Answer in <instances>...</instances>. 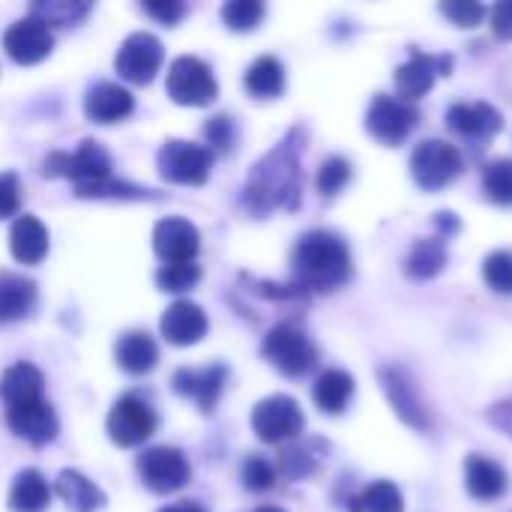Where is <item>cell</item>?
<instances>
[{
	"instance_id": "cell-1",
	"label": "cell",
	"mask_w": 512,
	"mask_h": 512,
	"mask_svg": "<svg viewBox=\"0 0 512 512\" xmlns=\"http://www.w3.org/2000/svg\"><path fill=\"white\" fill-rule=\"evenodd\" d=\"M303 141L306 132L294 126L267 156H261L243 186V207L252 216H270L273 210H297L303 195Z\"/></svg>"
},
{
	"instance_id": "cell-2",
	"label": "cell",
	"mask_w": 512,
	"mask_h": 512,
	"mask_svg": "<svg viewBox=\"0 0 512 512\" xmlns=\"http://www.w3.org/2000/svg\"><path fill=\"white\" fill-rule=\"evenodd\" d=\"M294 285L303 291L333 294L354 276L348 243L333 231H309L300 237L291 255Z\"/></svg>"
},
{
	"instance_id": "cell-3",
	"label": "cell",
	"mask_w": 512,
	"mask_h": 512,
	"mask_svg": "<svg viewBox=\"0 0 512 512\" xmlns=\"http://www.w3.org/2000/svg\"><path fill=\"white\" fill-rule=\"evenodd\" d=\"M42 174L45 177H66L75 189V195L87 192L90 186L114 177L111 174V156L105 153V147L93 138H84L78 144L75 153H48L42 162Z\"/></svg>"
},
{
	"instance_id": "cell-4",
	"label": "cell",
	"mask_w": 512,
	"mask_h": 512,
	"mask_svg": "<svg viewBox=\"0 0 512 512\" xmlns=\"http://www.w3.org/2000/svg\"><path fill=\"white\" fill-rule=\"evenodd\" d=\"M264 360H270L273 369H279L285 378H303L318 366V348L312 339L294 327V324H279L264 336L261 345Z\"/></svg>"
},
{
	"instance_id": "cell-5",
	"label": "cell",
	"mask_w": 512,
	"mask_h": 512,
	"mask_svg": "<svg viewBox=\"0 0 512 512\" xmlns=\"http://www.w3.org/2000/svg\"><path fill=\"white\" fill-rule=\"evenodd\" d=\"M465 171V159L459 147L441 138H426L411 153V177L423 192H438L450 186Z\"/></svg>"
},
{
	"instance_id": "cell-6",
	"label": "cell",
	"mask_w": 512,
	"mask_h": 512,
	"mask_svg": "<svg viewBox=\"0 0 512 512\" xmlns=\"http://www.w3.org/2000/svg\"><path fill=\"white\" fill-rule=\"evenodd\" d=\"M420 126V111L390 93H375L366 108V132L384 147H399Z\"/></svg>"
},
{
	"instance_id": "cell-7",
	"label": "cell",
	"mask_w": 512,
	"mask_h": 512,
	"mask_svg": "<svg viewBox=\"0 0 512 512\" xmlns=\"http://www.w3.org/2000/svg\"><path fill=\"white\" fill-rule=\"evenodd\" d=\"M165 90L177 105H189V108H204V105L216 102V96H219L213 69L201 57H192V54L171 60Z\"/></svg>"
},
{
	"instance_id": "cell-8",
	"label": "cell",
	"mask_w": 512,
	"mask_h": 512,
	"mask_svg": "<svg viewBox=\"0 0 512 512\" xmlns=\"http://www.w3.org/2000/svg\"><path fill=\"white\" fill-rule=\"evenodd\" d=\"M156 168H159L162 180H168V183L201 186V183H207V177L213 171V153H210V147H201V144H192L183 138H171L159 147Z\"/></svg>"
},
{
	"instance_id": "cell-9",
	"label": "cell",
	"mask_w": 512,
	"mask_h": 512,
	"mask_svg": "<svg viewBox=\"0 0 512 512\" xmlns=\"http://www.w3.org/2000/svg\"><path fill=\"white\" fill-rule=\"evenodd\" d=\"M378 378H381L384 396H387L390 408L396 411V417H399L405 426H411L414 432H426V435H429V432L435 429L432 411H429V405L423 402V396H420L414 378H411L402 366H384V369L378 372Z\"/></svg>"
},
{
	"instance_id": "cell-10",
	"label": "cell",
	"mask_w": 512,
	"mask_h": 512,
	"mask_svg": "<svg viewBox=\"0 0 512 512\" xmlns=\"http://www.w3.org/2000/svg\"><path fill=\"white\" fill-rule=\"evenodd\" d=\"M450 72H453V57L450 54H429V51H420L417 45H411L408 60L393 75V84H396L399 99L417 102L435 87V81L441 75L447 78Z\"/></svg>"
},
{
	"instance_id": "cell-11",
	"label": "cell",
	"mask_w": 512,
	"mask_h": 512,
	"mask_svg": "<svg viewBox=\"0 0 512 512\" xmlns=\"http://www.w3.org/2000/svg\"><path fill=\"white\" fill-rule=\"evenodd\" d=\"M252 429L264 444H285L303 435L306 417L291 396H270L252 408Z\"/></svg>"
},
{
	"instance_id": "cell-12",
	"label": "cell",
	"mask_w": 512,
	"mask_h": 512,
	"mask_svg": "<svg viewBox=\"0 0 512 512\" xmlns=\"http://www.w3.org/2000/svg\"><path fill=\"white\" fill-rule=\"evenodd\" d=\"M105 429H108V438L117 447H126V450L138 447L156 432V411L150 408L147 399H141L135 393H126V396H120L114 402Z\"/></svg>"
},
{
	"instance_id": "cell-13",
	"label": "cell",
	"mask_w": 512,
	"mask_h": 512,
	"mask_svg": "<svg viewBox=\"0 0 512 512\" xmlns=\"http://www.w3.org/2000/svg\"><path fill=\"white\" fill-rule=\"evenodd\" d=\"M162 60H165L162 42L153 33L138 30V33L126 36L123 45L117 48L114 69L129 84H150L156 78V72L162 69Z\"/></svg>"
},
{
	"instance_id": "cell-14",
	"label": "cell",
	"mask_w": 512,
	"mask_h": 512,
	"mask_svg": "<svg viewBox=\"0 0 512 512\" xmlns=\"http://www.w3.org/2000/svg\"><path fill=\"white\" fill-rule=\"evenodd\" d=\"M138 474H141V483L156 492V495H171V492H180L189 477H192V468L186 462V456L174 447H153L147 450L141 459H138Z\"/></svg>"
},
{
	"instance_id": "cell-15",
	"label": "cell",
	"mask_w": 512,
	"mask_h": 512,
	"mask_svg": "<svg viewBox=\"0 0 512 512\" xmlns=\"http://www.w3.org/2000/svg\"><path fill=\"white\" fill-rule=\"evenodd\" d=\"M3 48L18 66H33V63H42L51 54L54 36H51V27L45 21L27 15V18H18L15 24L6 27Z\"/></svg>"
},
{
	"instance_id": "cell-16",
	"label": "cell",
	"mask_w": 512,
	"mask_h": 512,
	"mask_svg": "<svg viewBox=\"0 0 512 512\" xmlns=\"http://www.w3.org/2000/svg\"><path fill=\"white\" fill-rule=\"evenodd\" d=\"M153 249L165 264H186L195 261L201 249V234L189 219L168 216L153 228Z\"/></svg>"
},
{
	"instance_id": "cell-17",
	"label": "cell",
	"mask_w": 512,
	"mask_h": 512,
	"mask_svg": "<svg viewBox=\"0 0 512 512\" xmlns=\"http://www.w3.org/2000/svg\"><path fill=\"white\" fill-rule=\"evenodd\" d=\"M6 423L12 435L27 441L30 447H45L57 438V414L45 399L6 408Z\"/></svg>"
},
{
	"instance_id": "cell-18",
	"label": "cell",
	"mask_w": 512,
	"mask_h": 512,
	"mask_svg": "<svg viewBox=\"0 0 512 512\" xmlns=\"http://www.w3.org/2000/svg\"><path fill=\"white\" fill-rule=\"evenodd\" d=\"M162 336L168 345H177V348H189V345H198L204 336H207V312L192 303V300H177L165 309L162 315Z\"/></svg>"
},
{
	"instance_id": "cell-19",
	"label": "cell",
	"mask_w": 512,
	"mask_h": 512,
	"mask_svg": "<svg viewBox=\"0 0 512 512\" xmlns=\"http://www.w3.org/2000/svg\"><path fill=\"white\" fill-rule=\"evenodd\" d=\"M225 381H228V369L225 366H207V369H180L174 372V390L195 402L204 414H210L219 399H222V390H225Z\"/></svg>"
},
{
	"instance_id": "cell-20",
	"label": "cell",
	"mask_w": 512,
	"mask_h": 512,
	"mask_svg": "<svg viewBox=\"0 0 512 512\" xmlns=\"http://www.w3.org/2000/svg\"><path fill=\"white\" fill-rule=\"evenodd\" d=\"M447 126L471 141H486L504 129V114L489 102H456L447 111Z\"/></svg>"
},
{
	"instance_id": "cell-21",
	"label": "cell",
	"mask_w": 512,
	"mask_h": 512,
	"mask_svg": "<svg viewBox=\"0 0 512 512\" xmlns=\"http://www.w3.org/2000/svg\"><path fill=\"white\" fill-rule=\"evenodd\" d=\"M132 108H135L132 93L126 87H120V84H111V81L93 84L87 90V96H84V114H87V120L102 123V126L126 120L132 114Z\"/></svg>"
},
{
	"instance_id": "cell-22",
	"label": "cell",
	"mask_w": 512,
	"mask_h": 512,
	"mask_svg": "<svg viewBox=\"0 0 512 512\" xmlns=\"http://www.w3.org/2000/svg\"><path fill=\"white\" fill-rule=\"evenodd\" d=\"M507 486H510V477L495 459L483 453H474L465 459V489L474 501H483V504L498 501L507 495Z\"/></svg>"
},
{
	"instance_id": "cell-23",
	"label": "cell",
	"mask_w": 512,
	"mask_h": 512,
	"mask_svg": "<svg viewBox=\"0 0 512 512\" xmlns=\"http://www.w3.org/2000/svg\"><path fill=\"white\" fill-rule=\"evenodd\" d=\"M9 249H12L15 261L39 264L48 255V231H45V225L30 213L18 216L12 222V231H9Z\"/></svg>"
},
{
	"instance_id": "cell-24",
	"label": "cell",
	"mask_w": 512,
	"mask_h": 512,
	"mask_svg": "<svg viewBox=\"0 0 512 512\" xmlns=\"http://www.w3.org/2000/svg\"><path fill=\"white\" fill-rule=\"evenodd\" d=\"M117 366L129 375H147L153 372V366L159 363V348L150 339V333L144 330H129L120 336L117 348H114Z\"/></svg>"
},
{
	"instance_id": "cell-25",
	"label": "cell",
	"mask_w": 512,
	"mask_h": 512,
	"mask_svg": "<svg viewBox=\"0 0 512 512\" xmlns=\"http://www.w3.org/2000/svg\"><path fill=\"white\" fill-rule=\"evenodd\" d=\"M42 387H45V378H42V372L33 363H15L0 378V399L6 402V408L39 402L42 399Z\"/></svg>"
},
{
	"instance_id": "cell-26",
	"label": "cell",
	"mask_w": 512,
	"mask_h": 512,
	"mask_svg": "<svg viewBox=\"0 0 512 512\" xmlns=\"http://www.w3.org/2000/svg\"><path fill=\"white\" fill-rule=\"evenodd\" d=\"M36 306V282L18 273H0V324L27 318Z\"/></svg>"
},
{
	"instance_id": "cell-27",
	"label": "cell",
	"mask_w": 512,
	"mask_h": 512,
	"mask_svg": "<svg viewBox=\"0 0 512 512\" xmlns=\"http://www.w3.org/2000/svg\"><path fill=\"white\" fill-rule=\"evenodd\" d=\"M312 399L321 414L339 417L348 408V402L354 399V375H348L342 369H327L324 375H318V381L312 387Z\"/></svg>"
},
{
	"instance_id": "cell-28",
	"label": "cell",
	"mask_w": 512,
	"mask_h": 512,
	"mask_svg": "<svg viewBox=\"0 0 512 512\" xmlns=\"http://www.w3.org/2000/svg\"><path fill=\"white\" fill-rule=\"evenodd\" d=\"M54 492L63 498V504L69 507V512H96L105 507V495L102 489L87 480L81 471H60Z\"/></svg>"
},
{
	"instance_id": "cell-29",
	"label": "cell",
	"mask_w": 512,
	"mask_h": 512,
	"mask_svg": "<svg viewBox=\"0 0 512 512\" xmlns=\"http://www.w3.org/2000/svg\"><path fill=\"white\" fill-rule=\"evenodd\" d=\"M450 261V252H447V240L441 237H423L411 246L408 252V261H405V273L417 282H426V279H435Z\"/></svg>"
},
{
	"instance_id": "cell-30",
	"label": "cell",
	"mask_w": 512,
	"mask_h": 512,
	"mask_svg": "<svg viewBox=\"0 0 512 512\" xmlns=\"http://www.w3.org/2000/svg\"><path fill=\"white\" fill-rule=\"evenodd\" d=\"M51 501L48 480L36 468H24L9 489V510L12 512H45Z\"/></svg>"
},
{
	"instance_id": "cell-31",
	"label": "cell",
	"mask_w": 512,
	"mask_h": 512,
	"mask_svg": "<svg viewBox=\"0 0 512 512\" xmlns=\"http://www.w3.org/2000/svg\"><path fill=\"white\" fill-rule=\"evenodd\" d=\"M246 90L255 96V99H276L285 93V66L279 57L273 54H261L249 69H246V78H243Z\"/></svg>"
},
{
	"instance_id": "cell-32",
	"label": "cell",
	"mask_w": 512,
	"mask_h": 512,
	"mask_svg": "<svg viewBox=\"0 0 512 512\" xmlns=\"http://www.w3.org/2000/svg\"><path fill=\"white\" fill-rule=\"evenodd\" d=\"M351 512H405L402 489L390 480H375L357 498H351Z\"/></svg>"
},
{
	"instance_id": "cell-33",
	"label": "cell",
	"mask_w": 512,
	"mask_h": 512,
	"mask_svg": "<svg viewBox=\"0 0 512 512\" xmlns=\"http://www.w3.org/2000/svg\"><path fill=\"white\" fill-rule=\"evenodd\" d=\"M483 192L492 204L512 207V159H492L483 168Z\"/></svg>"
},
{
	"instance_id": "cell-34",
	"label": "cell",
	"mask_w": 512,
	"mask_h": 512,
	"mask_svg": "<svg viewBox=\"0 0 512 512\" xmlns=\"http://www.w3.org/2000/svg\"><path fill=\"white\" fill-rule=\"evenodd\" d=\"M267 15V6L261 0H228L222 6V21L234 33H249L255 30Z\"/></svg>"
},
{
	"instance_id": "cell-35",
	"label": "cell",
	"mask_w": 512,
	"mask_h": 512,
	"mask_svg": "<svg viewBox=\"0 0 512 512\" xmlns=\"http://www.w3.org/2000/svg\"><path fill=\"white\" fill-rule=\"evenodd\" d=\"M90 12V3H75V0H48V3H36L33 6V18L45 21L48 27H69L75 21H81Z\"/></svg>"
},
{
	"instance_id": "cell-36",
	"label": "cell",
	"mask_w": 512,
	"mask_h": 512,
	"mask_svg": "<svg viewBox=\"0 0 512 512\" xmlns=\"http://www.w3.org/2000/svg\"><path fill=\"white\" fill-rule=\"evenodd\" d=\"M351 177H354V168L345 156H327L318 168V177H315L321 198H336L351 183Z\"/></svg>"
},
{
	"instance_id": "cell-37",
	"label": "cell",
	"mask_w": 512,
	"mask_h": 512,
	"mask_svg": "<svg viewBox=\"0 0 512 512\" xmlns=\"http://www.w3.org/2000/svg\"><path fill=\"white\" fill-rule=\"evenodd\" d=\"M201 279V267L195 261H186V264H162L156 270V285L159 291L165 294H186L198 285Z\"/></svg>"
},
{
	"instance_id": "cell-38",
	"label": "cell",
	"mask_w": 512,
	"mask_h": 512,
	"mask_svg": "<svg viewBox=\"0 0 512 512\" xmlns=\"http://www.w3.org/2000/svg\"><path fill=\"white\" fill-rule=\"evenodd\" d=\"M483 279L495 294H512V249H498L486 255Z\"/></svg>"
},
{
	"instance_id": "cell-39",
	"label": "cell",
	"mask_w": 512,
	"mask_h": 512,
	"mask_svg": "<svg viewBox=\"0 0 512 512\" xmlns=\"http://www.w3.org/2000/svg\"><path fill=\"white\" fill-rule=\"evenodd\" d=\"M240 477H243V486L249 492H270L276 486V468L264 456H249L243 462Z\"/></svg>"
},
{
	"instance_id": "cell-40",
	"label": "cell",
	"mask_w": 512,
	"mask_h": 512,
	"mask_svg": "<svg viewBox=\"0 0 512 512\" xmlns=\"http://www.w3.org/2000/svg\"><path fill=\"white\" fill-rule=\"evenodd\" d=\"M204 138L210 144V153L219 150V153H228L237 141V126L228 114H216L204 123Z\"/></svg>"
},
{
	"instance_id": "cell-41",
	"label": "cell",
	"mask_w": 512,
	"mask_h": 512,
	"mask_svg": "<svg viewBox=\"0 0 512 512\" xmlns=\"http://www.w3.org/2000/svg\"><path fill=\"white\" fill-rule=\"evenodd\" d=\"M441 12L456 24V27H477L486 18V6L474 3V0H453V3H441Z\"/></svg>"
},
{
	"instance_id": "cell-42",
	"label": "cell",
	"mask_w": 512,
	"mask_h": 512,
	"mask_svg": "<svg viewBox=\"0 0 512 512\" xmlns=\"http://www.w3.org/2000/svg\"><path fill=\"white\" fill-rule=\"evenodd\" d=\"M21 210V183L12 171H0V219L18 216Z\"/></svg>"
},
{
	"instance_id": "cell-43",
	"label": "cell",
	"mask_w": 512,
	"mask_h": 512,
	"mask_svg": "<svg viewBox=\"0 0 512 512\" xmlns=\"http://www.w3.org/2000/svg\"><path fill=\"white\" fill-rule=\"evenodd\" d=\"M144 12H147L150 18H156L159 24L174 27V24L186 15V6L177 3V0H150V3H144Z\"/></svg>"
},
{
	"instance_id": "cell-44",
	"label": "cell",
	"mask_w": 512,
	"mask_h": 512,
	"mask_svg": "<svg viewBox=\"0 0 512 512\" xmlns=\"http://www.w3.org/2000/svg\"><path fill=\"white\" fill-rule=\"evenodd\" d=\"M282 468H285V474L288 477H309L312 471H315V459H309V453L306 450H288L285 456H282Z\"/></svg>"
},
{
	"instance_id": "cell-45",
	"label": "cell",
	"mask_w": 512,
	"mask_h": 512,
	"mask_svg": "<svg viewBox=\"0 0 512 512\" xmlns=\"http://www.w3.org/2000/svg\"><path fill=\"white\" fill-rule=\"evenodd\" d=\"M492 30L498 39H512V0H504L492 9Z\"/></svg>"
},
{
	"instance_id": "cell-46",
	"label": "cell",
	"mask_w": 512,
	"mask_h": 512,
	"mask_svg": "<svg viewBox=\"0 0 512 512\" xmlns=\"http://www.w3.org/2000/svg\"><path fill=\"white\" fill-rule=\"evenodd\" d=\"M486 420H489L495 429H501L507 438H512V399H504V402L492 405L489 414H486Z\"/></svg>"
},
{
	"instance_id": "cell-47",
	"label": "cell",
	"mask_w": 512,
	"mask_h": 512,
	"mask_svg": "<svg viewBox=\"0 0 512 512\" xmlns=\"http://www.w3.org/2000/svg\"><path fill=\"white\" fill-rule=\"evenodd\" d=\"M435 228H438V237L441 240H450L462 231V222L456 213H435Z\"/></svg>"
},
{
	"instance_id": "cell-48",
	"label": "cell",
	"mask_w": 512,
	"mask_h": 512,
	"mask_svg": "<svg viewBox=\"0 0 512 512\" xmlns=\"http://www.w3.org/2000/svg\"><path fill=\"white\" fill-rule=\"evenodd\" d=\"M159 512H204L198 504H192V501H183V504H174V507H165V510Z\"/></svg>"
},
{
	"instance_id": "cell-49",
	"label": "cell",
	"mask_w": 512,
	"mask_h": 512,
	"mask_svg": "<svg viewBox=\"0 0 512 512\" xmlns=\"http://www.w3.org/2000/svg\"><path fill=\"white\" fill-rule=\"evenodd\" d=\"M252 512H285V510H279V507H258V510H252Z\"/></svg>"
}]
</instances>
